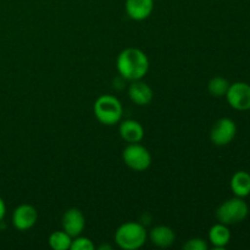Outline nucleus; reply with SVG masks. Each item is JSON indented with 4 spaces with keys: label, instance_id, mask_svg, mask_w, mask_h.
Instances as JSON below:
<instances>
[{
    "label": "nucleus",
    "instance_id": "1",
    "mask_svg": "<svg viewBox=\"0 0 250 250\" xmlns=\"http://www.w3.org/2000/svg\"><path fill=\"white\" fill-rule=\"evenodd\" d=\"M117 70L128 81L142 80L149 70V60L146 53L137 48H127L117 58Z\"/></svg>",
    "mask_w": 250,
    "mask_h": 250
},
{
    "label": "nucleus",
    "instance_id": "2",
    "mask_svg": "<svg viewBox=\"0 0 250 250\" xmlns=\"http://www.w3.org/2000/svg\"><path fill=\"white\" fill-rule=\"evenodd\" d=\"M117 246L125 250H136L144 246L146 241V231L138 222H126L117 229L115 233Z\"/></svg>",
    "mask_w": 250,
    "mask_h": 250
},
{
    "label": "nucleus",
    "instance_id": "3",
    "mask_svg": "<svg viewBox=\"0 0 250 250\" xmlns=\"http://www.w3.org/2000/svg\"><path fill=\"white\" fill-rule=\"evenodd\" d=\"M122 105L114 95H102L94 103V115L98 121L106 126L119 124L122 117Z\"/></svg>",
    "mask_w": 250,
    "mask_h": 250
},
{
    "label": "nucleus",
    "instance_id": "4",
    "mask_svg": "<svg viewBox=\"0 0 250 250\" xmlns=\"http://www.w3.org/2000/svg\"><path fill=\"white\" fill-rule=\"evenodd\" d=\"M249 214L248 204L243 198H232L222 203L216 210V217L219 222L227 225H236L243 221Z\"/></svg>",
    "mask_w": 250,
    "mask_h": 250
},
{
    "label": "nucleus",
    "instance_id": "5",
    "mask_svg": "<svg viewBox=\"0 0 250 250\" xmlns=\"http://www.w3.org/2000/svg\"><path fill=\"white\" fill-rule=\"evenodd\" d=\"M125 164L134 171H144L150 166L151 155L146 146L138 143H129L122 153Z\"/></svg>",
    "mask_w": 250,
    "mask_h": 250
},
{
    "label": "nucleus",
    "instance_id": "6",
    "mask_svg": "<svg viewBox=\"0 0 250 250\" xmlns=\"http://www.w3.org/2000/svg\"><path fill=\"white\" fill-rule=\"evenodd\" d=\"M237 134V126L233 120L222 117L217 120L210 132V138L215 146H224L231 143Z\"/></svg>",
    "mask_w": 250,
    "mask_h": 250
},
{
    "label": "nucleus",
    "instance_id": "7",
    "mask_svg": "<svg viewBox=\"0 0 250 250\" xmlns=\"http://www.w3.org/2000/svg\"><path fill=\"white\" fill-rule=\"evenodd\" d=\"M226 99L233 109L238 111L250 110V84L246 82H236L229 85Z\"/></svg>",
    "mask_w": 250,
    "mask_h": 250
},
{
    "label": "nucleus",
    "instance_id": "8",
    "mask_svg": "<svg viewBox=\"0 0 250 250\" xmlns=\"http://www.w3.org/2000/svg\"><path fill=\"white\" fill-rule=\"evenodd\" d=\"M38 220V212L36 208L29 204H22L14 210L12 224L19 231H27L36 225Z\"/></svg>",
    "mask_w": 250,
    "mask_h": 250
},
{
    "label": "nucleus",
    "instance_id": "9",
    "mask_svg": "<svg viewBox=\"0 0 250 250\" xmlns=\"http://www.w3.org/2000/svg\"><path fill=\"white\" fill-rule=\"evenodd\" d=\"M85 227V217L80 209L67 210L62 216V229L72 238L80 236Z\"/></svg>",
    "mask_w": 250,
    "mask_h": 250
},
{
    "label": "nucleus",
    "instance_id": "10",
    "mask_svg": "<svg viewBox=\"0 0 250 250\" xmlns=\"http://www.w3.org/2000/svg\"><path fill=\"white\" fill-rule=\"evenodd\" d=\"M125 7L129 19L134 21H143L153 12L154 0H126Z\"/></svg>",
    "mask_w": 250,
    "mask_h": 250
},
{
    "label": "nucleus",
    "instance_id": "11",
    "mask_svg": "<svg viewBox=\"0 0 250 250\" xmlns=\"http://www.w3.org/2000/svg\"><path fill=\"white\" fill-rule=\"evenodd\" d=\"M128 95L132 102L139 106L150 104L154 98L153 89L141 80L132 81V84L128 88Z\"/></svg>",
    "mask_w": 250,
    "mask_h": 250
},
{
    "label": "nucleus",
    "instance_id": "12",
    "mask_svg": "<svg viewBox=\"0 0 250 250\" xmlns=\"http://www.w3.org/2000/svg\"><path fill=\"white\" fill-rule=\"evenodd\" d=\"M120 136L127 143H139L144 137V128L136 120H125L120 125Z\"/></svg>",
    "mask_w": 250,
    "mask_h": 250
},
{
    "label": "nucleus",
    "instance_id": "13",
    "mask_svg": "<svg viewBox=\"0 0 250 250\" xmlns=\"http://www.w3.org/2000/svg\"><path fill=\"white\" fill-rule=\"evenodd\" d=\"M151 243L155 244L159 248H168L173 244L176 239V234L173 229L168 226H156L151 229L149 233Z\"/></svg>",
    "mask_w": 250,
    "mask_h": 250
},
{
    "label": "nucleus",
    "instance_id": "14",
    "mask_svg": "<svg viewBox=\"0 0 250 250\" xmlns=\"http://www.w3.org/2000/svg\"><path fill=\"white\" fill-rule=\"evenodd\" d=\"M209 241L216 249H224L231 241V231L225 224L214 225L209 231Z\"/></svg>",
    "mask_w": 250,
    "mask_h": 250
},
{
    "label": "nucleus",
    "instance_id": "15",
    "mask_svg": "<svg viewBox=\"0 0 250 250\" xmlns=\"http://www.w3.org/2000/svg\"><path fill=\"white\" fill-rule=\"evenodd\" d=\"M231 189L236 197L246 198L250 194V173L238 171L231 178Z\"/></svg>",
    "mask_w": 250,
    "mask_h": 250
},
{
    "label": "nucleus",
    "instance_id": "16",
    "mask_svg": "<svg viewBox=\"0 0 250 250\" xmlns=\"http://www.w3.org/2000/svg\"><path fill=\"white\" fill-rule=\"evenodd\" d=\"M72 237L65 231H55L49 237V246L54 250H67L71 248Z\"/></svg>",
    "mask_w": 250,
    "mask_h": 250
},
{
    "label": "nucleus",
    "instance_id": "17",
    "mask_svg": "<svg viewBox=\"0 0 250 250\" xmlns=\"http://www.w3.org/2000/svg\"><path fill=\"white\" fill-rule=\"evenodd\" d=\"M229 85L231 84H229V82L226 78L217 76V77L211 78V80L209 81L208 90H209L210 94L214 95V97H225L227 90H229Z\"/></svg>",
    "mask_w": 250,
    "mask_h": 250
},
{
    "label": "nucleus",
    "instance_id": "18",
    "mask_svg": "<svg viewBox=\"0 0 250 250\" xmlns=\"http://www.w3.org/2000/svg\"><path fill=\"white\" fill-rule=\"evenodd\" d=\"M71 250H93L94 249V244L87 237H75L71 243Z\"/></svg>",
    "mask_w": 250,
    "mask_h": 250
},
{
    "label": "nucleus",
    "instance_id": "19",
    "mask_svg": "<svg viewBox=\"0 0 250 250\" xmlns=\"http://www.w3.org/2000/svg\"><path fill=\"white\" fill-rule=\"evenodd\" d=\"M185 250H207L208 244L204 239L202 238H192L188 239L187 243L183 246Z\"/></svg>",
    "mask_w": 250,
    "mask_h": 250
},
{
    "label": "nucleus",
    "instance_id": "20",
    "mask_svg": "<svg viewBox=\"0 0 250 250\" xmlns=\"http://www.w3.org/2000/svg\"><path fill=\"white\" fill-rule=\"evenodd\" d=\"M5 214H6V205H5V202L4 200L0 198V222L4 220L5 217Z\"/></svg>",
    "mask_w": 250,
    "mask_h": 250
},
{
    "label": "nucleus",
    "instance_id": "21",
    "mask_svg": "<svg viewBox=\"0 0 250 250\" xmlns=\"http://www.w3.org/2000/svg\"><path fill=\"white\" fill-rule=\"evenodd\" d=\"M99 249H100V250H103V249H111V247H109V246H103V247H100Z\"/></svg>",
    "mask_w": 250,
    "mask_h": 250
}]
</instances>
